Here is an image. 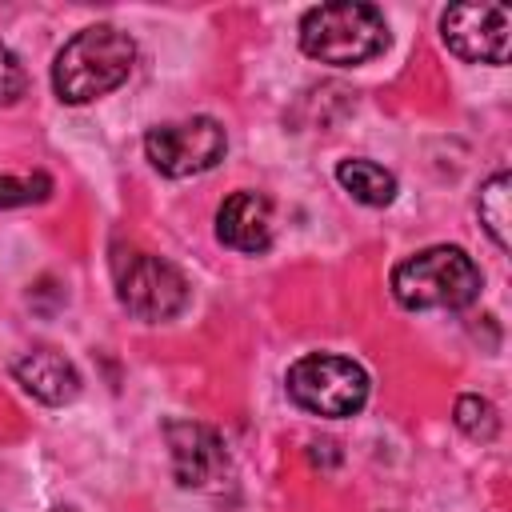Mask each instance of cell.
<instances>
[{
	"label": "cell",
	"instance_id": "cell-2",
	"mask_svg": "<svg viewBox=\"0 0 512 512\" xmlns=\"http://www.w3.org/2000/svg\"><path fill=\"white\" fill-rule=\"evenodd\" d=\"M392 296L400 308L408 312H432V308H468L480 288H484V276L476 268V260L456 248V244H432V248H420L412 256H404L396 268H392Z\"/></svg>",
	"mask_w": 512,
	"mask_h": 512
},
{
	"label": "cell",
	"instance_id": "cell-10",
	"mask_svg": "<svg viewBox=\"0 0 512 512\" xmlns=\"http://www.w3.org/2000/svg\"><path fill=\"white\" fill-rule=\"evenodd\" d=\"M12 372H16V384L28 396H36L40 404L60 408V404H72L80 396V372L56 348H32V352H24Z\"/></svg>",
	"mask_w": 512,
	"mask_h": 512
},
{
	"label": "cell",
	"instance_id": "cell-4",
	"mask_svg": "<svg viewBox=\"0 0 512 512\" xmlns=\"http://www.w3.org/2000/svg\"><path fill=\"white\" fill-rule=\"evenodd\" d=\"M288 396L292 404H300L312 416H328V420H344L356 416L368 400V372L336 352H308L300 360L288 364Z\"/></svg>",
	"mask_w": 512,
	"mask_h": 512
},
{
	"label": "cell",
	"instance_id": "cell-16",
	"mask_svg": "<svg viewBox=\"0 0 512 512\" xmlns=\"http://www.w3.org/2000/svg\"><path fill=\"white\" fill-rule=\"evenodd\" d=\"M52 512H76V508H68V504H60V508H52Z\"/></svg>",
	"mask_w": 512,
	"mask_h": 512
},
{
	"label": "cell",
	"instance_id": "cell-7",
	"mask_svg": "<svg viewBox=\"0 0 512 512\" xmlns=\"http://www.w3.org/2000/svg\"><path fill=\"white\" fill-rule=\"evenodd\" d=\"M508 24L504 4H452L440 12V40L468 64H508Z\"/></svg>",
	"mask_w": 512,
	"mask_h": 512
},
{
	"label": "cell",
	"instance_id": "cell-3",
	"mask_svg": "<svg viewBox=\"0 0 512 512\" xmlns=\"http://www.w3.org/2000/svg\"><path fill=\"white\" fill-rule=\"evenodd\" d=\"M388 48V24L380 8L360 0L320 4L300 16V52L332 64V68H356Z\"/></svg>",
	"mask_w": 512,
	"mask_h": 512
},
{
	"label": "cell",
	"instance_id": "cell-8",
	"mask_svg": "<svg viewBox=\"0 0 512 512\" xmlns=\"http://www.w3.org/2000/svg\"><path fill=\"white\" fill-rule=\"evenodd\" d=\"M168 456H172V476L180 488L192 492H216L228 484L232 460L216 428L196 424V420H168L164 424Z\"/></svg>",
	"mask_w": 512,
	"mask_h": 512
},
{
	"label": "cell",
	"instance_id": "cell-13",
	"mask_svg": "<svg viewBox=\"0 0 512 512\" xmlns=\"http://www.w3.org/2000/svg\"><path fill=\"white\" fill-rule=\"evenodd\" d=\"M452 420L468 440H480V444L500 432V416H496L492 400H484V396H460L452 408Z\"/></svg>",
	"mask_w": 512,
	"mask_h": 512
},
{
	"label": "cell",
	"instance_id": "cell-15",
	"mask_svg": "<svg viewBox=\"0 0 512 512\" xmlns=\"http://www.w3.org/2000/svg\"><path fill=\"white\" fill-rule=\"evenodd\" d=\"M24 92H28V72L20 56L8 44H0V104H16Z\"/></svg>",
	"mask_w": 512,
	"mask_h": 512
},
{
	"label": "cell",
	"instance_id": "cell-1",
	"mask_svg": "<svg viewBox=\"0 0 512 512\" xmlns=\"http://www.w3.org/2000/svg\"><path fill=\"white\" fill-rule=\"evenodd\" d=\"M136 64V40L116 24L80 28L52 60V88L64 104H92L116 92Z\"/></svg>",
	"mask_w": 512,
	"mask_h": 512
},
{
	"label": "cell",
	"instance_id": "cell-6",
	"mask_svg": "<svg viewBox=\"0 0 512 512\" xmlns=\"http://www.w3.org/2000/svg\"><path fill=\"white\" fill-rule=\"evenodd\" d=\"M228 152V132L212 116H188L172 124H156L144 136V156L160 176L184 180L216 168Z\"/></svg>",
	"mask_w": 512,
	"mask_h": 512
},
{
	"label": "cell",
	"instance_id": "cell-5",
	"mask_svg": "<svg viewBox=\"0 0 512 512\" xmlns=\"http://www.w3.org/2000/svg\"><path fill=\"white\" fill-rule=\"evenodd\" d=\"M112 280H116V300L124 312H132L136 320L160 324V320H176L188 304V280L184 272L164 260V256H148V252H116L112 256Z\"/></svg>",
	"mask_w": 512,
	"mask_h": 512
},
{
	"label": "cell",
	"instance_id": "cell-12",
	"mask_svg": "<svg viewBox=\"0 0 512 512\" xmlns=\"http://www.w3.org/2000/svg\"><path fill=\"white\" fill-rule=\"evenodd\" d=\"M508 192H512V176L504 168L492 172L476 192V216H480L484 232L492 236V244L500 252H508V244H512V236H508Z\"/></svg>",
	"mask_w": 512,
	"mask_h": 512
},
{
	"label": "cell",
	"instance_id": "cell-11",
	"mask_svg": "<svg viewBox=\"0 0 512 512\" xmlns=\"http://www.w3.org/2000/svg\"><path fill=\"white\" fill-rule=\"evenodd\" d=\"M336 180H340V188L352 200H360L368 208H384V204L396 200V176L384 164H376V160L348 156V160L336 164Z\"/></svg>",
	"mask_w": 512,
	"mask_h": 512
},
{
	"label": "cell",
	"instance_id": "cell-14",
	"mask_svg": "<svg viewBox=\"0 0 512 512\" xmlns=\"http://www.w3.org/2000/svg\"><path fill=\"white\" fill-rule=\"evenodd\" d=\"M48 196H52V180L44 172H36V176H0V208L40 204Z\"/></svg>",
	"mask_w": 512,
	"mask_h": 512
},
{
	"label": "cell",
	"instance_id": "cell-9",
	"mask_svg": "<svg viewBox=\"0 0 512 512\" xmlns=\"http://www.w3.org/2000/svg\"><path fill=\"white\" fill-rule=\"evenodd\" d=\"M216 240L244 256L268 252L272 248V200L256 188L232 192L216 208Z\"/></svg>",
	"mask_w": 512,
	"mask_h": 512
}]
</instances>
